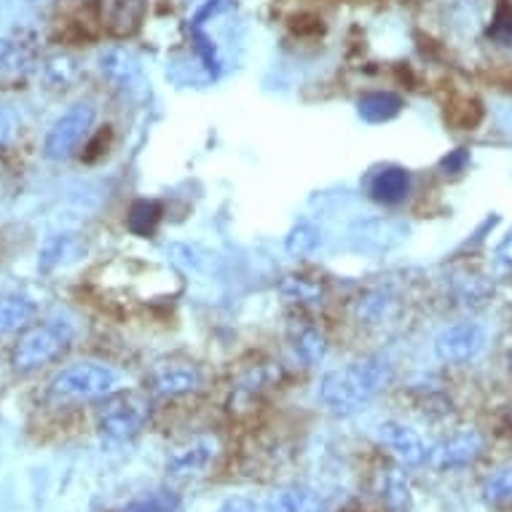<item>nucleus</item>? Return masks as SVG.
<instances>
[{
	"mask_svg": "<svg viewBox=\"0 0 512 512\" xmlns=\"http://www.w3.org/2000/svg\"><path fill=\"white\" fill-rule=\"evenodd\" d=\"M392 378V365L384 357H365L346 368L330 370L319 384V400L333 413H354L368 405L387 387Z\"/></svg>",
	"mask_w": 512,
	"mask_h": 512,
	"instance_id": "f257e3e1",
	"label": "nucleus"
},
{
	"mask_svg": "<svg viewBox=\"0 0 512 512\" xmlns=\"http://www.w3.org/2000/svg\"><path fill=\"white\" fill-rule=\"evenodd\" d=\"M70 341H73V330L62 322H38L33 328H27L19 336L14 354H11V365L19 373H30L38 370L49 362L59 360L68 352Z\"/></svg>",
	"mask_w": 512,
	"mask_h": 512,
	"instance_id": "f03ea898",
	"label": "nucleus"
},
{
	"mask_svg": "<svg viewBox=\"0 0 512 512\" xmlns=\"http://www.w3.org/2000/svg\"><path fill=\"white\" fill-rule=\"evenodd\" d=\"M118 376L100 362H78L51 381V397L62 403H92L116 392Z\"/></svg>",
	"mask_w": 512,
	"mask_h": 512,
	"instance_id": "7ed1b4c3",
	"label": "nucleus"
},
{
	"mask_svg": "<svg viewBox=\"0 0 512 512\" xmlns=\"http://www.w3.org/2000/svg\"><path fill=\"white\" fill-rule=\"evenodd\" d=\"M94 118H97V110H94L92 102H76L73 108L65 110V113L54 121V126L49 129V135H46V143H43L46 159H70V156L81 148V143H84L86 137H89V132H92Z\"/></svg>",
	"mask_w": 512,
	"mask_h": 512,
	"instance_id": "20e7f679",
	"label": "nucleus"
},
{
	"mask_svg": "<svg viewBox=\"0 0 512 512\" xmlns=\"http://www.w3.org/2000/svg\"><path fill=\"white\" fill-rule=\"evenodd\" d=\"M148 405L132 395H110L100 411V432L110 440H129L143 429Z\"/></svg>",
	"mask_w": 512,
	"mask_h": 512,
	"instance_id": "39448f33",
	"label": "nucleus"
},
{
	"mask_svg": "<svg viewBox=\"0 0 512 512\" xmlns=\"http://www.w3.org/2000/svg\"><path fill=\"white\" fill-rule=\"evenodd\" d=\"M486 349V330L478 322H456L435 338L437 360L464 365Z\"/></svg>",
	"mask_w": 512,
	"mask_h": 512,
	"instance_id": "423d86ee",
	"label": "nucleus"
},
{
	"mask_svg": "<svg viewBox=\"0 0 512 512\" xmlns=\"http://www.w3.org/2000/svg\"><path fill=\"white\" fill-rule=\"evenodd\" d=\"M483 435L475 432V429H467V432H456V435L445 437L440 443L429 451V464L437 467V470H459V467H467V464H475L483 456Z\"/></svg>",
	"mask_w": 512,
	"mask_h": 512,
	"instance_id": "0eeeda50",
	"label": "nucleus"
},
{
	"mask_svg": "<svg viewBox=\"0 0 512 512\" xmlns=\"http://www.w3.org/2000/svg\"><path fill=\"white\" fill-rule=\"evenodd\" d=\"M378 440L387 445L389 454L395 456L403 467H419V464L427 462V445H424V440L419 437V432L408 427V424L384 421V424L378 427Z\"/></svg>",
	"mask_w": 512,
	"mask_h": 512,
	"instance_id": "6e6552de",
	"label": "nucleus"
},
{
	"mask_svg": "<svg viewBox=\"0 0 512 512\" xmlns=\"http://www.w3.org/2000/svg\"><path fill=\"white\" fill-rule=\"evenodd\" d=\"M102 27L113 38H129L140 30L148 11V0H97Z\"/></svg>",
	"mask_w": 512,
	"mask_h": 512,
	"instance_id": "1a4fd4ad",
	"label": "nucleus"
},
{
	"mask_svg": "<svg viewBox=\"0 0 512 512\" xmlns=\"http://www.w3.org/2000/svg\"><path fill=\"white\" fill-rule=\"evenodd\" d=\"M202 384L199 370L191 362H161L151 373V392L159 397H177L194 392Z\"/></svg>",
	"mask_w": 512,
	"mask_h": 512,
	"instance_id": "9d476101",
	"label": "nucleus"
},
{
	"mask_svg": "<svg viewBox=\"0 0 512 512\" xmlns=\"http://www.w3.org/2000/svg\"><path fill=\"white\" fill-rule=\"evenodd\" d=\"M411 172L403 167H381L373 172L368 183V194L378 204H400L411 194Z\"/></svg>",
	"mask_w": 512,
	"mask_h": 512,
	"instance_id": "9b49d317",
	"label": "nucleus"
},
{
	"mask_svg": "<svg viewBox=\"0 0 512 512\" xmlns=\"http://www.w3.org/2000/svg\"><path fill=\"white\" fill-rule=\"evenodd\" d=\"M212 456H215V440L212 437H196L185 448H177L175 454L169 456L167 470L175 478H191V475H199L212 462Z\"/></svg>",
	"mask_w": 512,
	"mask_h": 512,
	"instance_id": "f8f14e48",
	"label": "nucleus"
},
{
	"mask_svg": "<svg viewBox=\"0 0 512 512\" xmlns=\"http://www.w3.org/2000/svg\"><path fill=\"white\" fill-rule=\"evenodd\" d=\"M100 70L102 76L108 78L110 84H116L124 92H132L137 86L143 84V70L126 49H108L100 57Z\"/></svg>",
	"mask_w": 512,
	"mask_h": 512,
	"instance_id": "ddd939ff",
	"label": "nucleus"
},
{
	"mask_svg": "<svg viewBox=\"0 0 512 512\" xmlns=\"http://www.w3.org/2000/svg\"><path fill=\"white\" fill-rule=\"evenodd\" d=\"M400 110H403V97L395 92H370L357 102V113L368 124L392 121L395 116H400Z\"/></svg>",
	"mask_w": 512,
	"mask_h": 512,
	"instance_id": "4468645a",
	"label": "nucleus"
},
{
	"mask_svg": "<svg viewBox=\"0 0 512 512\" xmlns=\"http://www.w3.org/2000/svg\"><path fill=\"white\" fill-rule=\"evenodd\" d=\"M269 512H330V507L309 488H287L271 499Z\"/></svg>",
	"mask_w": 512,
	"mask_h": 512,
	"instance_id": "2eb2a0df",
	"label": "nucleus"
},
{
	"mask_svg": "<svg viewBox=\"0 0 512 512\" xmlns=\"http://www.w3.org/2000/svg\"><path fill=\"white\" fill-rule=\"evenodd\" d=\"M35 303L22 298V295H6L0 298V333H17L27 330V325L35 317Z\"/></svg>",
	"mask_w": 512,
	"mask_h": 512,
	"instance_id": "dca6fc26",
	"label": "nucleus"
},
{
	"mask_svg": "<svg viewBox=\"0 0 512 512\" xmlns=\"http://www.w3.org/2000/svg\"><path fill=\"white\" fill-rule=\"evenodd\" d=\"M381 502L387 512H411V486L400 470H387L381 475Z\"/></svg>",
	"mask_w": 512,
	"mask_h": 512,
	"instance_id": "f3484780",
	"label": "nucleus"
},
{
	"mask_svg": "<svg viewBox=\"0 0 512 512\" xmlns=\"http://www.w3.org/2000/svg\"><path fill=\"white\" fill-rule=\"evenodd\" d=\"M483 496L488 504H494L499 510H512V464L499 467L483 483Z\"/></svg>",
	"mask_w": 512,
	"mask_h": 512,
	"instance_id": "a211bd4d",
	"label": "nucleus"
},
{
	"mask_svg": "<svg viewBox=\"0 0 512 512\" xmlns=\"http://www.w3.org/2000/svg\"><path fill=\"white\" fill-rule=\"evenodd\" d=\"M161 220V204L153 202V199H140V202L132 204L129 210V218H126V226L129 231L137 236H151L156 231Z\"/></svg>",
	"mask_w": 512,
	"mask_h": 512,
	"instance_id": "6ab92c4d",
	"label": "nucleus"
},
{
	"mask_svg": "<svg viewBox=\"0 0 512 512\" xmlns=\"http://www.w3.org/2000/svg\"><path fill=\"white\" fill-rule=\"evenodd\" d=\"M293 346L295 354H298L306 365H319V362L325 360V354H328V341H325V336L314 328L298 330Z\"/></svg>",
	"mask_w": 512,
	"mask_h": 512,
	"instance_id": "aec40b11",
	"label": "nucleus"
},
{
	"mask_svg": "<svg viewBox=\"0 0 512 512\" xmlns=\"http://www.w3.org/2000/svg\"><path fill=\"white\" fill-rule=\"evenodd\" d=\"M43 73H46V81L54 89H68L78 76V62L73 57H68V54H59V57L46 59Z\"/></svg>",
	"mask_w": 512,
	"mask_h": 512,
	"instance_id": "412c9836",
	"label": "nucleus"
},
{
	"mask_svg": "<svg viewBox=\"0 0 512 512\" xmlns=\"http://www.w3.org/2000/svg\"><path fill=\"white\" fill-rule=\"evenodd\" d=\"M319 242H322V234H319L317 228L309 226V223H301V226H295L285 239V250L293 255V258H306L311 252L317 250Z\"/></svg>",
	"mask_w": 512,
	"mask_h": 512,
	"instance_id": "4be33fe9",
	"label": "nucleus"
},
{
	"mask_svg": "<svg viewBox=\"0 0 512 512\" xmlns=\"http://www.w3.org/2000/svg\"><path fill=\"white\" fill-rule=\"evenodd\" d=\"M392 306H395V298L384 293V290H376V293H368L365 298H360V303H357V317L365 319V322H381Z\"/></svg>",
	"mask_w": 512,
	"mask_h": 512,
	"instance_id": "5701e85b",
	"label": "nucleus"
},
{
	"mask_svg": "<svg viewBox=\"0 0 512 512\" xmlns=\"http://www.w3.org/2000/svg\"><path fill=\"white\" fill-rule=\"evenodd\" d=\"M177 496L172 491H153V494L137 499V502L126 504L124 510L118 512H175Z\"/></svg>",
	"mask_w": 512,
	"mask_h": 512,
	"instance_id": "b1692460",
	"label": "nucleus"
},
{
	"mask_svg": "<svg viewBox=\"0 0 512 512\" xmlns=\"http://www.w3.org/2000/svg\"><path fill=\"white\" fill-rule=\"evenodd\" d=\"M282 293L290 298V301H317L322 298V285L319 282H311L306 277H287L282 282Z\"/></svg>",
	"mask_w": 512,
	"mask_h": 512,
	"instance_id": "393cba45",
	"label": "nucleus"
},
{
	"mask_svg": "<svg viewBox=\"0 0 512 512\" xmlns=\"http://www.w3.org/2000/svg\"><path fill=\"white\" fill-rule=\"evenodd\" d=\"M488 38L499 46H512V3H502L488 27Z\"/></svg>",
	"mask_w": 512,
	"mask_h": 512,
	"instance_id": "a878e982",
	"label": "nucleus"
},
{
	"mask_svg": "<svg viewBox=\"0 0 512 512\" xmlns=\"http://www.w3.org/2000/svg\"><path fill=\"white\" fill-rule=\"evenodd\" d=\"M215 512H269V504L255 502L250 496H231Z\"/></svg>",
	"mask_w": 512,
	"mask_h": 512,
	"instance_id": "bb28decb",
	"label": "nucleus"
},
{
	"mask_svg": "<svg viewBox=\"0 0 512 512\" xmlns=\"http://www.w3.org/2000/svg\"><path fill=\"white\" fill-rule=\"evenodd\" d=\"M68 244L70 239H54V242L46 244V250L41 255V269H51V266H57L62 261V255H68Z\"/></svg>",
	"mask_w": 512,
	"mask_h": 512,
	"instance_id": "cd10ccee",
	"label": "nucleus"
},
{
	"mask_svg": "<svg viewBox=\"0 0 512 512\" xmlns=\"http://www.w3.org/2000/svg\"><path fill=\"white\" fill-rule=\"evenodd\" d=\"M467 161H470L467 151L456 148V151H451L443 161H440V169H443L445 175H459V172H464V167H467Z\"/></svg>",
	"mask_w": 512,
	"mask_h": 512,
	"instance_id": "c85d7f7f",
	"label": "nucleus"
},
{
	"mask_svg": "<svg viewBox=\"0 0 512 512\" xmlns=\"http://www.w3.org/2000/svg\"><path fill=\"white\" fill-rule=\"evenodd\" d=\"M496 266L504 271L512 269V234L499 244V250H496Z\"/></svg>",
	"mask_w": 512,
	"mask_h": 512,
	"instance_id": "c756f323",
	"label": "nucleus"
},
{
	"mask_svg": "<svg viewBox=\"0 0 512 512\" xmlns=\"http://www.w3.org/2000/svg\"><path fill=\"white\" fill-rule=\"evenodd\" d=\"M226 6H228V0H210V3H207V6H204V9L196 14L194 25H204V19L215 17V14H220V11L226 9Z\"/></svg>",
	"mask_w": 512,
	"mask_h": 512,
	"instance_id": "7c9ffc66",
	"label": "nucleus"
},
{
	"mask_svg": "<svg viewBox=\"0 0 512 512\" xmlns=\"http://www.w3.org/2000/svg\"><path fill=\"white\" fill-rule=\"evenodd\" d=\"M27 3H35V6H46V3H54V0H27Z\"/></svg>",
	"mask_w": 512,
	"mask_h": 512,
	"instance_id": "2f4dec72",
	"label": "nucleus"
}]
</instances>
